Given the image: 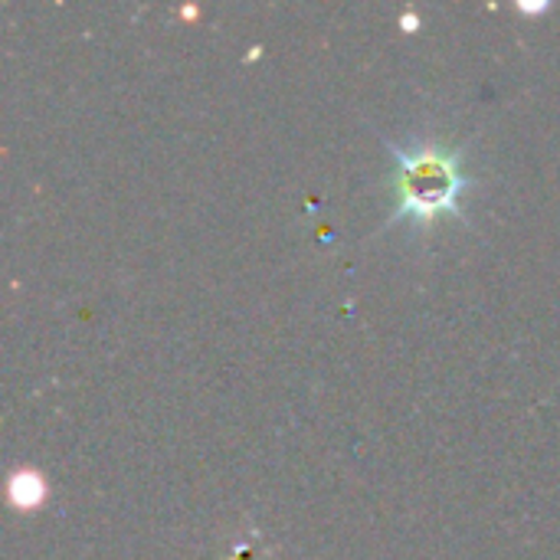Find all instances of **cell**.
<instances>
[{
  "mask_svg": "<svg viewBox=\"0 0 560 560\" xmlns=\"http://www.w3.org/2000/svg\"><path fill=\"white\" fill-rule=\"evenodd\" d=\"M394 158V213L390 223L430 230L443 217H463V194L469 174L463 151L440 141H417L410 148L384 141Z\"/></svg>",
  "mask_w": 560,
  "mask_h": 560,
  "instance_id": "cell-1",
  "label": "cell"
}]
</instances>
